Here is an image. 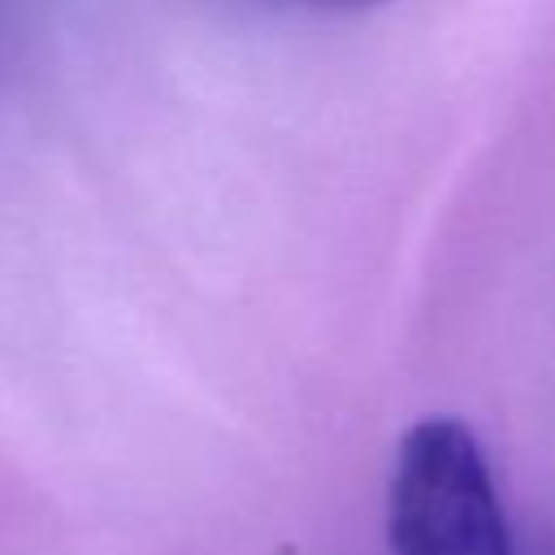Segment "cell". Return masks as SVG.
Here are the masks:
<instances>
[{
    "label": "cell",
    "instance_id": "1",
    "mask_svg": "<svg viewBox=\"0 0 555 555\" xmlns=\"http://www.w3.org/2000/svg\"><path fill=\"white\" fill-rule=\"evenodd\" d=\"M390 555H516L481 442L455 416L416 421L390 473Z\"/></svg>",
    "mask_w": 555,
    "mask_h": 555
},
{
    "label": "cell",
    "instance_id": "2",
    "mask_svg": "<svg viewBox=\"0 0 555 555\" xmlns=\"http://www.w3.org/2000/svg\"><path fill=\"white\" fill-rule=\"evenodd\" d=\"M308 9H369V4H386V0H295Z\"/></svg>",
    "mask_w": 555,
    "mask_h": 555
},
{
    "label": "cell",
    "instance_id": "3",
    "mask_svg": "<svg viewBox=\"0 0 555 555\" xmlns=\"http://www.w3.org/2000/svg\"><path fill=\"white\" fill-rule=\"evenodd\" d=\"M546 555H555V551H546Z\"/></svg>",
    "mask_w": 555,
    "mask_h": 555
}]
</instances>
